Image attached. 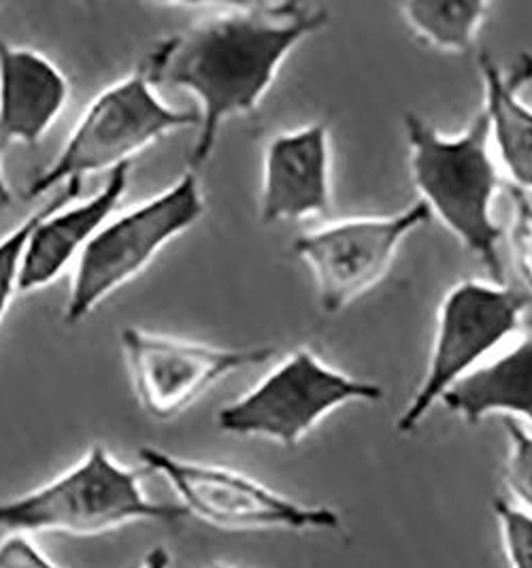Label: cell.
I'll use <instances>...</instances> for the list:
<instances>
[{
	"instance_id": "6",
	"label": "cell",
	"mask_w": 532,
	"mask_h": 568,
	"mask_svg": "<svg viewBox=\"0 0 532 568\" xmlns=\"http://www.w3.org/2000/svg\"><path fill=\"white\" fill-rule=\"evenodd\" d=\"M383 389L329 366L311 349H297L254 388L218 412V428L294 447L330 414L352 403H378Z\"/></svg>"
},
{
	"instance_id": "4",
	"label": "cell",
	"mask_w": 532,
	"mask_h": 568,
	"mask_svg": "<svg viewBox=\"0 0 532 568\" xmlns=\"http://www.w3.org/2000/svg\"><path fill=\"white\" fill-rule=\"evenodd\" d=\"M199 129V113L164 103L139 67L92 99L48 169L26 187V199L50 196L71 181L132 164L167 134Z\"/></svg>"
},
{
	"instance_id": "8",
	"label": "cell",
	"mask_w": 532,
	"mask_h": 568,
	"mask_svg": "<svg viewBox=\"0 0 532 568\" xmlns=\"http://www.w3.org/2000/svg\"><path fill=\"white\" fill-rule=\"evenodd\" d=\"M139 460L169 484L188 516L222 530L337 532L343 526L327 505L294 500L229 466L185 460L158 447H141Z\"/></svg>"
},
{
	"instance_id": "2",
	"label": "cell",
	"mask_w": 532,
	"mask_h": 568,
	"mask_svg": "<svg viewBox=\"0 0 532 568\" xmlns=\"http://www.w3.org/2000/svg\"><path fill=\"white\" fill-rule=\"evenodd\" d=\"M403 124L420 203L482 262L492 282L503 284V231L494 217L501 173L485 113L480 109L460 134H445L415 113H406Z\"/></svg>"
},
{
	"instance_id": "9",
	"label": "cell",
	"mask_w": 532,
	"mask_h": 568,
	"mask_svg": "<svg viewBox=\"0 0 532 568\" xmlns=\"http://www.w3.org/2000/svg\"><path fill=\"white\" fill-rule=\"evenodd\" d=\"M424 203L390 215H360L297 236L292 252L311 268L324 313L348 310L380 284L409 234L431 222Z\"/></svg>"
},
{
	"instance_id": "7",
	"label": "cell",
	"mask_w": 532,
	"mask_h": 568,
	"mask_svg": "<svg viewBox=\"0 0 532 568\" xmlns=\"http://www.w3.org/2000/svg\"><path fill=\"white\" fill-rule=\"evenodd\" d=\"M529 303L526 294L492 280H464L450 287L436 313L431 358L422 384L399 415L397 430L413 433L458 382L515 335Z\"/></svg>"
},
{
	"instance_id": "21",
	"label": "cell",
	"mask_w": 532,
	"mask_h": 568,
	"mask_svg": "<svg viewBox=\"0 0 532 568\" xmlns=\"http://www.w3.org/2000/svg\"><path fill=\"white\" fill-rule=\"evenodd\" d=\"M0 568H64L53 562L34 537L4 535L0 541Z\"/></svg>"
},
{
	"instance_id": "3",
	"label": "cell",
	"mask_w": 532,
	"mask_h": 568,
	"mask_svg": "<svg viewBox=\"0 0 532 568\" xmlns=\"http://www.w3.org/2000/svg\"><path fill=\"white\" fill-rule=\"evenodd\" d=\"M188 514L178 503H155L143 490L141 470L116 460L104 445H92L81 460L48 484L0 500L4 535L58 532L97 537L130 524H175Z\"/></svg>"
},
{
	"instance_id": "13",
	"label": "cell",
	"mask_w": 532,
	"mask_h": 568,
	"mask_svg": "<svg viewBox=\"0 0 532 568\" xmlns=\"http://www.w3.org/2000/svg\"><path fill=\"white\" fill-rule=\"evenodd\" d=\"M69 99V78L46 53L0 41V150L39 145Z\"/></svg>"
},
{
	"instance_id": "20",
	"label": "cell",
	"mask_w": 532,
	"mask_h": 568,
	"mask_svg": "<svg viewBox=\"0 0 532 568\" xmlns=\"http://www.w3.org/2000/svg\"><path fill=\"white\" fill-rule=\"evenodd\" d=\"M513 220H511V250L524 282L532 292V201L531 194L511 185Z\"/></svg>"
},
{
	"instance_id": "22",
	"label": "cell",
	"mask_w": 532,
	"mask_h": 568,
	"mask_svg": "<svg viewBox=\"0 0 532 568\" xmlns=\"http://www.w3.org/2000/svg\"><path fill=\"white\" fill-rule=\"evenodd\" d=\"M139 568H171V554L162 545L152 547L141 560Z\"/></svg>"
},
{
	"instance_id": "16",
	"label": "cell",
	"mask_w": 532,
	"mask_h": 568,
	"mask_svg": "<svg viewBox=\"0 0 532 568\" xmlns=\"http://www.w3.org/2000/svg\"><path fill=\"white\" fill-rule=\"evenodd\" d=\"M397 9L406 28L432 50L464 53L473 48L492 4L483 0H415L401 2Z\"/></svg>"
},
{
	"instance_id": "15",
	"label": "cell",
	"mask_w": 532,
	"mask_h": 568,
	"mask_svg": "<svg viewBox=\"0 0 532 568\" xmlns=\"http://www.w3.org/2000/svg\"><path fill=\"white\" fill-rule=\"evenodd\" d=\"M441 403L466 424L501 415L529 424L532 430V335L513 343L499 358L483 362Z\"/></svg>"
},
{
	"instance_id": "10",
	"label": "cell",
	"mask_w": 532,
	"mask_h": 568,
	"mask_svg": "<svg viewBox=\"0 0 532 568\" xmlns=\"http://www.w3.org/2000/svg\"><path fill=\"white\" fill-rule=\"evenodd\" d=\"M134 398L155 422H171L232 373L275 356L271 347H218L128 326L120 335Z\"/></svg>"
},
{
	"instance_id": "19",
	"label": "cell",
	"mask_w": 532,
	"mask_h": 568,
	"mask_svg": "<svg viewBox=\"0 0 532 568\" xmlns=\"http://www.w3.org/2000/svg\"><path fill=\"white\" fill-rule=\"evenodd\" d=\"M501 541L509 568H532V516L515 507L508 498L494 500Z\"/></svg>"
},
{
	"instance_id": "24",
	"label": "cell",
	"mask_w": 532,
	"mask_h": 568,
	"mask_svg": "<svg viewBox=\"0 0 532 568\" xmlns=\"http://www.w3.org/2000/svg\"><path fill=\"white\" fill-rule=\"evenodd\" d=\"M209 568H234V567H230V565H222V562H213V565H209Z\"/></svg>"
},
{
	"instance_id": "18",
	"label": "cell",
	"mask_w": 532,
	"mask_h": 568,
	"mask_svg": "<svg viewBox=\"0 0 532 568\" xmlns=\"http://www.w3.org/2000/svg\"><path fill=\"white\" fill-rule=\"evenodd\" d=\"M503 424L509 443L505 486L511 503L532 516V430L509 417H503Z\"/></svg>"
},
{
	"instance_id": "23",
	"label": "cell",
	"mask_w": 532,
	"mask_h": 568,
	"mask_svg": "<svg viewBox=\"0 0 532 568\" xmlns=\"http://www.w3.org/2000/svg\"><path fill=\"white\" fill-rule=\"evenodd\" d=\"M11 199H13L11 187H9V183L4 180V175H2V166H0V207H7V205L11 203Z\"/></svg>"
},
{
	"instance_id": "12",
	"label": "cell",
	"mask_w": 532,
	"mask_h": 568,
	"mask_svg": "<svg viewBox=\"0 0 532 568\" xmlns=\"http://www.w3.org/2000/svg\"><path fill=\"white\" fill-rule=\"evenodd\" d=\"M330 171V130L324 122L275 134L262 160V222L279 224L327 215L332 199Z\"/></svg>"
},
{
	"instance_id": "5",
	"label": "cell",
	"mask_w": 532,
	"mask_h": 568,
	"mask_svg": "<svg viewBox=\"0 0 532 568\" xmlns=\"http://www.w3.org/2000/svg\"><path fill=\"white\" fill-rule=\"evenodd\" d=\"M204 209L199 173L185 169L160 194L113 215L77 260L64 324L77 326L111 294L137 280L171 241L203 217Z\"/></svg>"
},
{
	"instance_id": "1",
	"label": "cell",
	"mask_w": 532,
	"mask_h": 568,
	"mask_svg": "<svg viewBox=\"0 0 532 568\" xmlns=\"http://www.w3.org/2000/svg\"><path fill=\"white\" fill-rule=\"evenodd\" d=\"M327 22L329 11L307 2L213 4L155 45L141 64L153 88L183 90L199 103V132L188 171L199 173L224 124L254 113L285 58Z\"/></svg>"
},
{
	"instance_id": "14",
	"label": "cell",
	"mask_w": 532,
	"mask_h": 568,
	"mask_svg": "<svg viewBox=\"0 0 532 568\" xmlns=\"http://www.w3.org/2000/svg\"><path fill=\"white\" fill-rule=\"evenodd\" d=\"M483 81L482 111L488 118L492 152L499 154L513 187L532 192V106L520 92L532 81V55L522 53L511 71L483 52L480 55Z\"/></svg>"
},
{
	"instance_id": "11",
	"label": "cell",
	"mask_w": 532,
	"mask_h": 568,
	"mask_svg": "<svg viewBox=\"0 0 532 568\" xmlns=\"http://www.w3.org/2000/svg\"><path fill=\"white\" fill-rule=\"evenodd\" d=\"M132 164H124L107 175L99 192L83 203V181H71L53 192V203L37 222L26 243L24 258L20 268V292H39L53 284L64 271L77 264L83 250L97 236L102 226L113 217L116 209L127 196Z\"/></svg>"
},
{
	"instance_id": "17",
	"label": "cell",
	"mask_w": 532,
	"mask_h": 568,
	"mask_svg": "<svg viewBox=\"0 0 532 568\" xmlns=\"http://www.w3.org/2000/svg\"><path fill=\"white\" fill-rule=\"evenodd\" d=\"M51 203H53V194L46 201V205L34 209L13 231H9L0 239V324L11 307L13 298L20 292V268H22L28 236L37 226V222L46 215Z\"/></svg>"
}]
</instances>
